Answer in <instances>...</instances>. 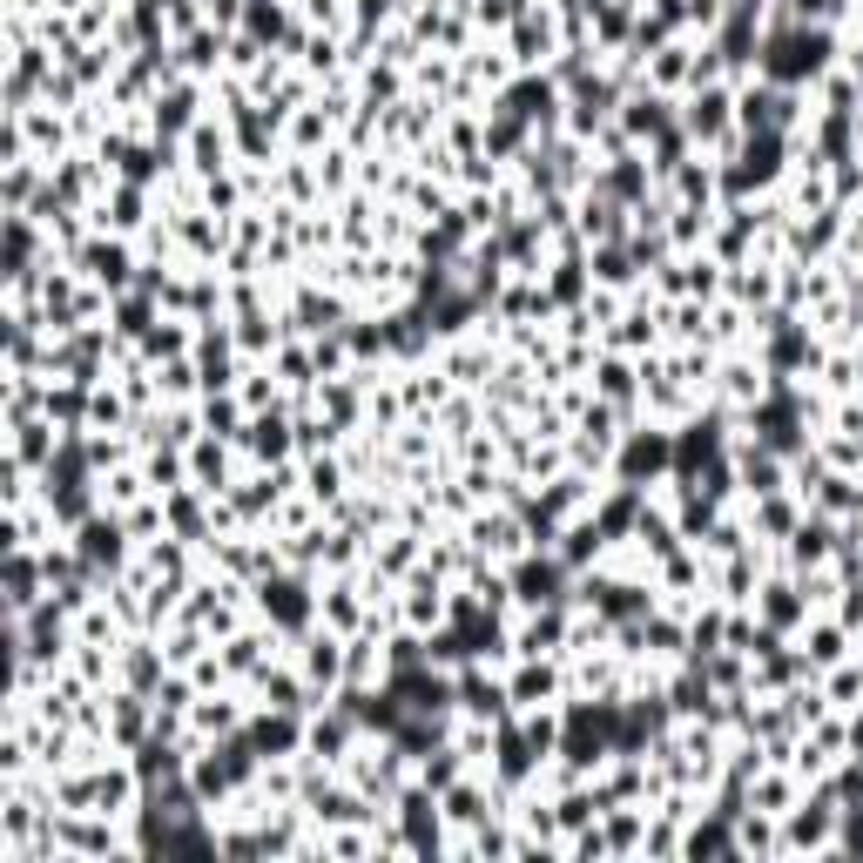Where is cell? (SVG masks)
I'll list each match as a JSON object with an SVG mask.
<instances>
[{"mask_svg": "<svg viewBox=\"0 0 863 863\" xmlns=\"http://www.w3.org/2000/svg\"><path fill=\"white\" fill-rule=\"evenodd\" d=\"M512 702L520 709H554V696H560V668L554 661H540V654H527V668H512Z\"/></svg>", "mask_w": 863, "mask_h": 863, "instance_id": "obj_1", "label": "cell"}, {"mask_svg": "<svg viewBox=\"0 0 863 863\" xmlns=\"http://www.w3.org/2000/svg\"><path fill=\"white\" fill-rule=\"evenodd\" d=\"M439 803H446V823H459V830H473V823H493V816H499V810H486V790L473 783V775H459V783H453Z\"/></svg>", "mask_w": 863, "mask_h": 863, "instance_id": "obj_2", "label": "cell"}, {"mask_svg": "<svg viewBox=\"0 0 863 863\" xmlns=\"http://www.w3.org/2000/svg\"><path fill=\"white\" fill-rule=\"evenodd\" d=\"M81 560H89V567H122V520H89V527H81Z\"/></svg>", "mask_w": 863, "mask_h": 863, "instance_id": "obj_3", "label": "cell"}, {"mask_svg": "<svg viewBox=\"0 0 863 863\" xmlns=\"http://www.w3.org/2000/svg\"><path fill=\"white\" fill-rule=\"evenodd\" d=\"M81 264H89V277H95V284H122V277H129V256H122V243H89V250H81Z\"/></svg>", "mask_w": 863, "mask_h": 863, "instance_id": "obj_4", "label": "cell"}, {"mask_svg": "<svg viewBox=\"0 0 863 863\" xmlns=\"http://www.w3.org/2000/svg\"><path fill=\"white\" fill-rule=\"evenodd\" d=\"M762 615H769V628H790V621L803 615V600H796L790 587H769V600H762Z\"/></svg>", "mask_w": 863, "mask_h": 863, "instance_id": "obj_5", "label": "cell"}]
</instances>
